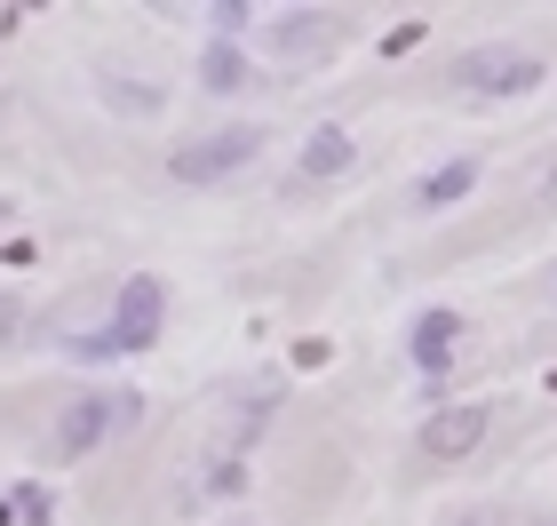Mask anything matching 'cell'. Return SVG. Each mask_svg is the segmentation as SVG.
Wrapping results in <instances>:
<instances>
[{
	"label": "cell",
	"mask_w": 557,
	"mask_h": 526,
	"mask_svg": "<svg viewBox=\"0 0 557 526\" xmlns=\"http://www.w3.org/2000/svg\"><path fill=\"white\" fill-rule=\"evenodd\" d=\"M168 328V288L151 280V271H136L128 288H120L112 304V328H88V335H64V351L81 367H104V359H136V351H151Z\"/></svg>",
	"instance_id": "cell-1"
},
{
	"label": "cell",
	"mask_w": 557,
	"mask_h": 526,
	"mask_svg": "<svg viewBox=\"0 0 557 526\" xmlns=\"http://www.w3.org/2000/svg\"><path fill=\"white\" fill-rule=\"evenodd\" d=\"M549 81L542 72V57L534 48H510V40H478V48H462V57L446 64V88H462V96H534Z\"/></svg>",
	"instance_id": "cell-2"
},
{
	"label": "cell",
	"mask_w": 557,
	"mask_h": 526,
	"mask_svg": "<svg viewBox=\"0 0 557 526\" xmlns=\"http://www.w3.org/2000/svg\"><path fill=\"white\" fill-rule=\"evenodd\" d=\"M136 423H144V399L136 391H88V399H72V407H64V423H57V439H48V447H57L64 463H81L104 439L136 431Z\"/></svg>",
	"instance_id": "cell-3"
},
{
	"label": "cell",
	"mask_w": 557,
	"mask_h": 526,
	"mask_svg": "<svg viewBox=\"0 0 557 526\" xmlns=\"http://www.w3.org/2000/svg\"><path fill=\"white\" fill-rule=\"evenodd\" d=\"M247 160H263V129L232 120V129H208V136H191V144H175L168 175H175V184H223V175H239Z\"/></svg>",
	"instance_id": "cell-4"
},
{
	"label": "cell",
	"mask_w": 557,
	"mask_h": 526,
	"mask_svg": "<svg viewBox=\"0 0 557 526\" xmlns=\"http://www.w3.org/2000/svg\"><path fill=\"white\" fill-rule=\"evenodd\" d=\"M343 40V16H326V9H287V16H271L263 24V48L271 57H326V48Z\"/></svg>",
	"instance_id": "cell-5"
},
{
	"label": "cell",
	"mask_w": 557,
	"mask_h": 526,
	"mask_svg": "<svg viewBox=\"0 0 557 526\" xmlns=\"http://www.w3.org/2000/svg\"><path fill=\"white\" fill-rule=\"evenodd\" d=\"M478 439H486V407H438L422 423V455L430 463H462V455H478Z\"/></svg>",
	"instance_id": "cell-6"
},
{
	"label": "cell",
	"mask_w": 557,
	"mask_h": 526,
	"mask_svg": "<svg viewBox=\"0 0 557 526\" xmlns=\"http://www.w3.org/2000/svg\"><path fill=\"white\" fill-rule=\"evenodd\" d=\"M454 343H462V311H446V304H438V311H422V319H414V335H407V351H414V367H422V375H446V367H454Z\"/></svg>",
	"instance_id": "cell-7"
},
{
	"label": "cell",
	"mask_w": 557,
	"mask_h": 526,
	"mask_svg": "<svg viewBox=\"0 0 557 526\" xmlns=\"http://www.w3.org/2000/svg\"><path fill=\"white\" fill-rule=\"evenodd\" d=\"M199 88L208 96H247L256 88V64L239 57V40H208L199 48Z\"/></svg>",
	"instance_id": "cell-8"
},
{
	"label": "cell",
	"mask_w": 557,
	"mask_h": 526,
	"mask_svg": "<svg viewBox=\"0 0 557 526\" xmlns=\"http://www.w3.org/2000/svg\"><path fill=\"white\" fill-rule=\"evenodd\" d=\"M350 160H359V144H350V129H311L302 136V175H350Z\"/></svg>",
	"instance_id": "cell-9"
},
{
	"label": "cell",
	"mask_w": 557,
	"mask_h": 526,
	"mask_svg": "<svg viewBox=\"0 0 557 526\" xmlns=\"http://www.w3.org/2000/svg\"><path fill=\"white\" fill-rule=\"evenodd\" d=\"M478 192V160H446V168H430L422 184H414V208H454V199H470Z\"/></svg>",
	"instance_id": "cell-10"
},
{
	"label": "cell",
	"mask_w": 557,
	"mask_h": 526,
	"mask_svg": "<svg viewBox=\"0 0 557 526\" xmlns=\"http://www.w3.org/2000/svg\"><path fill=\"white\" fill-rule=\"evenodd\" d=\"M104 88H112V112H136V120L160 112V88H144V81H104Z\"/></svg>",
	"instance_id": "cell-11"
},
{
	"label": "cell",
	"mask_w": 557,
	"mask_h": 526,
	"mask_svg": "<svg viewBox=\"0 0 557 526\" xmlns=\"http://www.w3.org/2000/svg\"><path fill=\"white\" fill-rule=\"evenodd\" d=\"M208 24H215V40H239L247 24H256V9H239V0H215V9H208Z\"/></svg>",
	"instance_id": "cell-12"
},
{
	"label": "cell",
	"mask_w": 557,
	"mask_h": 526,
	"mask_svg": "<svg viewBox=\"0 0 557 526\" xmlns=\"http://www.w3.org/2000/svg\"><path fill=\"white\" fill-rule=\"evenodd\" d=\"M9 518H33V526H40V518H48V494H40V487H24V494H0V526H9Z\"/></svg>",
	"instance_id": "cell-13"
},
{
	"label": "cell",
	"mask_w": 557,
	"mask_h": 526,
	"mask_svg": "<svg viewBox=\"0 0 557 526\" xmlns=\"http://www.w3.org/2000/svg\"><path fill=\"white\" fill-rule=\"evenodd\" d=\"M208 487H215V494H247V470H239V463H223V470H215Z\"/></svg>",
	"instance_id": "cell-14"
},
{
	"label": "cell",
	"mask_w": 557,
	"mask_h": 526,
	"mask_svg": "<svg viewBox=\"0 0 557 526\" xmlns=\"http://www.w3.org/2000/svg\"><path fill=\"white\" fill-rule=\"evenodd\" d=\"M454 526H502V518L494 511H470V518H454Z\"/></svg>",
	"instance_id": "cell-15"
},
{
	"label": "cell",
	"mask_w": 557,
	"mask_h": 526,
	"mask_svg": "<svg viewBox=\"0 0 557 526\" xmlns=\"http://www.w3.org/2000/svg\"><path fill=\"white\" fill-rule=\"evenodd\" d=\"M0 223H9V199H0Z\"/></svg>",
	"instance_id": "cell-16"
},
{
	"label": "cell",
	"mask_w": 557,
	"mask_h": 526,
	"mask_svg": "<svg viewBox=\"0 0 557 526\" xmlns=\"http://www.w3.org/2000/svg\"><path fill=\"white\" fill-rule=\"evenodd\" d=\"M223 526H247V518H223Z\"/></svg>",
	"instance_id": "cell-17"
}]
</instances>
